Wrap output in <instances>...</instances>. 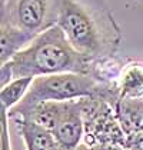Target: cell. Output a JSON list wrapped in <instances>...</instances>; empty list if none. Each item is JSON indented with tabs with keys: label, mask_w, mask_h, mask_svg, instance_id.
<instances>
[{
	"label": "cell",
	"mask_w": 143,
	"mask_h": 150,
	"mask_svg": "<svg viewBox=\"0 0 143 150\" xmlns=\"http://www.w3.org/2000/svg\"><path fill=\"white\" fill-rule=\"evenodd\" d=\"M56 24L92 64L113 59L122 42L119 24L102 0H57Z\"/></svg>",
	"instance_id": "cell-1"
},
{
	"label": "cell",
	"mask_w": 143,
	"mask_h": 150,
	"mask_svg": "<svg viewBox=\"0 0 143 150\" xmlns=\"http://www.w3.org/2000/svg\"><path fill=\"white\" fill-rule=\"evenodd\" d=\"M92 62L70 45L62 27L55 24L39 33L29 46L0 66V84L13 79L39 77L60 73L90 74Z\"/></svg>",
	"instance_id": "cell-2"
},
{
	"label": "cell",
	"mask_w": 143,
	"mask_h": 150,
	"mask_svg": "<svg viewBox=\"0 0 143 150\" xmlns=\"http://www.w3.org/2000/svg\"><path fill=\"white\" fill-rule=\"evenodd\" d=\"M1 22L39 35L57 23V0H4Z\"/></svg>",
	"instance_id": "cell-3"
},
{
	"label": "cell",
	"mask_w": 143,
	"mask_h": 150,
	"mask_svg": "<svg viewBox=\"0 0 143 150\" xmlns=\"http://www.w3.org/2000/svg\"><path fill=\"white\" fill-rule=\"evenodd\" d=\"M52 133L57 146H60L63 150H74L82 144V139L84 136L82 99L72 100L67 113Z\"/></svg>",
	"instance_id": "cell-4"
},
{
	"label": "cell",
	"mask_w": 143,
	"mask_h": 150,
	"mask_svg": "<svg viewBox=\"0 0 143 150\" xmlns=\"http://www.w3.org/2000/svg\"><path fill=\"white\" fill-rule=\"evenodd\" d=\"M70 103L72 100L69 102H43V103H39L30 107L29 110H26L14 120H19V119L29 120V122H33L39 126L45 127L49 132H53L60 123V120L67 113Z\"/></svg>",
	"instance_id": "cell-5"
},
{
	"label": "cell",
	"mask_w": 143,
	"mask_h": 150,
	"mask_svg": "<svg viewBox=\"0 0 143 150\" xmlns=\"http://www.w3.org/2000/svg\"><path fill=\"white\" fill-rule=\"evenodd\" d=\"M37 35L19 29L7 22H1L0 32V63L10 62L19 52L29 46Z\"/></svg>",
	"instance_id": "cell-6"
},
{
	"label": "cell",
	"mask_w": 143,
	"mask_h": 150,
	"mask_svg": "<svg viewBox=\"0 0 143 150\" xmlns=\"http://www.w3.org/2000/svg\"><path fill=\"white\" fill-rule=\"evenodd\" d=\"M115 113L127 137L143 132V99L120 97Z\"/></svg>",
	"instance_id": "cell-7"
},
{
	"label": "cell",
	"mask_w": 143,
	"mask_h": 150,
	"mask_svg": "<svg viewBox=\"0 0 143 150\" xmlns=\"http://www.w3.org/2000/svg\"><path fill=\"white\" fill-rule=\"evenodd\" d=\"M26 144V150H53L57 143L52 132L29 120H14Z\"/></svg>",
	"instance_id": "cell-8"
},
{
	"label": "cell",
	"mask_w": 143,
	"mask_h": 150,
	"mask_svg": "<svg viewBox=\"0 0 143 150\" xmlns=\"http://www.w3.org/2000/svg\"><path fill=\"white\" fill-rule=\"evenodd\" d=\"M33 77H20V79H13L9 84H6L4 87H1L0 92V102L1 107L7 112H10L13 107H16L24 99V96L27 94Z\"/></svg>",
	"instance_id": "cell-9"
},
{
	"label": "cell",
	"mask_w": 143,
	"mask_h": 150,
	"mask_svg": "<svg viewBox=\"0 0 143 150\" xmlns=\"http://www.w3.org/2000/svg\"><path fill=\"white\" fill-rule=\"evenodd\" d=\"M120 97L143 99V67L133 64L125 71L120 84Z\"/></svg>",
	"instance_id": "cell-10"
},
{
	"label": "cell",
	"mask_w": 143,
	"mask_h": 150,
	"mask_svg": "<svg viewBox=\"0 0 143 150\" xmlns=\"http://www.w3.org/2000/svg\"><path fill=\"white\" fill-rule=\"evenodd\" d=\"M7 122H9L7 110H4L1 107V149L0 150H12L10 149V139H9Z\"/></svg>",
	"instance_id": "cell-11"
},
{
	"label": "cell",
	"mask_w": 143,
	"mask_h": 150,
	"mask_svg": "<svg viewBox=\"0 0 143 150\" xmlns=\"http://www.w3.org/2000/svg\"><path fill=\"white\" fill-rule=\"evenodd\" d=\"M127 149L129 150H143V132L132 134L127 137Z\"/></svg>",
	"instance_id": "cell-12"
},
{
	"label": "cell",
	"mask_w": 143,
	"mask_h": 150,
	"mask_svg": "<svg viewBox=\"0 0 143 150\" xmlns=\"http://www.w3.org/2000/svg\"><path fill=\"white\" fill-rule=\"evenodd\" d=\"M74 150H95V149H93V147H90V146H87L86 143H82L77 149H74Z\"/></svg>",
	"instance_id": "cell-13"
},
{
	"label": "cell",
	"mask_w": 143,
	"mask_h": 150,
	"mask_svg": "<svg viewBox=\"0 0 143 150\" xmlns=\"http://www.w3.org/2000/svg\"><path fill=\"white\" fill-rule=\"evenodd\" d=\"M53 150H63V149H62L60 146H56V147H55V149H53Z\"/></svg>",
	"instance_id": "cell-14"
},
{
	"label": "cell",
	"mask_w": 143,
	"mask_h": 150,
	"mask_svg": "<svg viewBox=\"0 0 143 150\" xmlns=\"http://www.w3.org/2000/svg\"><path fill=\"white\" fill-rule=\"evenodd\" d=\"M1 1H4V0H1Z\"/></svg>",
	"instance_id": "cell-15"
}]
</instances>
